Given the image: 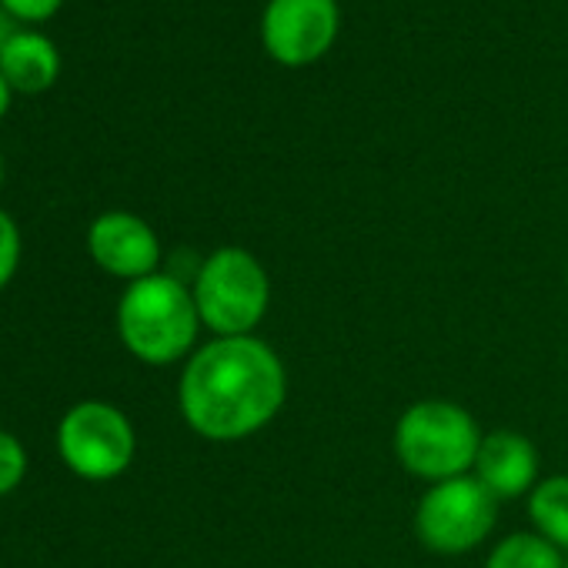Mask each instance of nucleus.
<instances>
[{
  "instance_id": "1",
  "label": "nucleus",
  "mask_w": 568,
  "mask_h": 568,
  "mask_svg": "<svg viewBox=\"0 0 568 568\" xmlns=\"http://www.w3.org/2000/svg\"><path fill=\"white\" fill-rule=\"evenodd\" d=\"M288 375L277 352L257 335L214 338L197 348L178 382V408L187 428L207 442H241L277 418Z\"/></svg>"
},
{
  "instance_id": "2",
  "label": "nucleus",
  "mask_w": 568,
  "mask_h": 568,
  "mask_svg": "<svg viewBox=\"0 0 568 568\" xmlns=\"http://www.w3.org/2000/svg\"><path fill=\"white\" fill-rule=\"evenodd\" d=\"M201 328L194 295L178 274L158 271L131 281L118 302V335L124 348L154 368L191 358Z\"/></svg>"
},
{
  "instance_id": "3",
  "label": "nucleus",
  "mask_w": 568,
  "mask_h": 568,
  "mask_svg": "<svg viewBox=\"0 0 568 568\" xmlns=\"http://www.w3.org/2000/svg\"><path fill=\"white\" fill-rule=\"evenodd\" d=\"M478 422L455 402L425 398L415 402L395 425V458L415 478L432 485L471 475L481 448Z\"/></svg>"
},
{
  "instance_id": "4",
  "label": "nucleus",
  "mask_w": 568,
  "mask_h": 568,
  "mask_svg": "<svg viewBox=\"0 0 568 568\" xmlns=\"http://www.w3.org/2000/svg\"><path fill=\"white\" fill-rule=\"evenodd\" d=\"M191 295L214 338H241L254 335L271 308V277L251 251L227 244L197 264Z\"/></svg>"
},
{
  "instance_id": "5",
  "label": "nucleus",
  "mask_w": 568,
  "mask_h": 568,
  "mask_svg": "<svg viewBox=\"0 0 568 568\" xmlns=\"http://www.w3.org/2000/svg\"><path fill=\"white\" fill-rule=\"evenodd\" d=\"M58 455L84 481H114L131 468L138 435L118 405L78 402L58 425Z\"/></svg>"
},
{
  "instance_id": "6",
  "label": "nucleus",
  "mask_w": 568,
  "mask_h": 568,
  "mask_svg": "<svg viewBox=\"0 0 568 568\" xmlns=\"http://www.w3.org/2000/svg\"><path fill=\"white\" fill-rule=\"evenodd\" d=\"M495 518L498 498L475 475H458L422 495L415 508V535L438 555H465L491 535Z\"/></svg>"
},
{
  "instance_id": "7",
  "label": "nucleus",
  "mask_w": 568,
  "mask_h": 568,
  "mask_svg": "<svg viewBox=\"0 0 568 568\" xmlns=\"http://www.w3.org/2000/svg\"><path fill=\"white\" fill-rule=\"evenodd\" d=\"M338 38L335 0H271L261 18L264 51L288 68L315 64Z\"/></svg>"
},
{
  "instance_id": "8",
  "label": "nucleus",
  "mask_w": 568,
  "mask_h": 568,
  "mask_svg": "<svg viewBox=\"0 0 568 568\" xmlns=\"http://www.w3.org/2000/svg\"><path fill=\"white\" fill-rule=\"evenodd\" d=\"M88 254L101 271L131 284L158 274L161 241L144 217L131 211H108L88 227Z\"/></svg>"
},
{
  "instance_id": "9",
  "label": "nucleus",
  "mask_w": 568,
  "mask_h": 568,
  "mask_svg": "<svg viewBox=\"0 0 568 568\" xmlns=\"http://www.w3.org/2000/svg\"><path fill=\"white\" fill-rule=\"evenodd\" d=\"M538 465L541 458L528 435L498 428L481 438L471 475L501 501V498L531 495V488L538 485Z\"/></svg>"
},
{
  "instance_id": "10",
  "label": "nucleus",
  "mask_w": 568,
  "mask_h": 568,
  "mask_svg": "<svg viewBox=\"0 0 568 568\" xmlns=\"http://www.w3.org/2000/svg\"><path fill=\"white\" fill-rule=\"evenodd\" d=\"M58 71H61L58 48L38 31H18L11 44L0 51V74L8 78L14 91L38 94L54 84Z\"/></svg>"
},
{
  "instance_id": "11",
  "label": "nucleus",
  "mask_w": 568,
  "mask_h": 568,
  "mask_svg": "<svg viewBox=\"0 0 568 568\" xmlns=\"http://www.w3.org/2000/svg\"><path fill=\"white\" fill-rule=\"evenodd\" d=\"M528 518L541 538L568 551V475L541 478L528 495Z\"/></svg>"
},
{
  "instance_id": "12",
  "label": "nucleus",
  "mask_w": 568,
  "mask_h": 568,
  "mask_svg": "<svg viewBox=\"0 0 568 568\" xmlns=\"http://www.w3.org/2000/svg\"><path fill=\"white\" fill-rule=\"evenodd\" d=\"M485 568H565V555L538 531H515L491 548Z\"/></svg>"
},
{
  "instance_id": "13",
  "label": "nucleus",
  "mask_w": 568,
  "mask_h": 568,
  "mask_svg": "<svg viewBox=\"0 0 568 568\" xmlns=\"http://www.w3.org/2000/svg\"><path fill=\"white\" fill-rule=\"evenodd\" d=\"M28 475V448L18 435L0 428V498L11 495Z\"/></svg>"
},
{
  "instance_id": "14",
  "label": "nucleus",
  "mask_w": 568,
  "mask_h": 568,
  "mask_svg": "<svg viewBox=\"0 0 568 568\" xmlns=\"http://www.w3.org/2000/svg\"><path fill=\"white\" fill-rule=\"evenodd\" d=\"M18 267H21V227L0 207V292L14 281Z\"/></svg>"
},
{
  "instance_id": "15",
  "label": "nucleus",
  "mask_w": 568,
  "mask_h": 568,
  "mask_svg": "<svg viewBox=\"0 0 568 568\" xmlns=\"http://www.w3.org/2000/svg\"><path fill=\"white\" fill-rule=\"evenodd\" d=\"M0 8H8L18 21H44L61 8V0H0Z\"/></svg>"
},
{
  "instance_id": "16",
  "label": "nucleus",
  "mask_w": 568,
  "mask_h": 568,
  "mask_svg": "<svg viewBox=\"0 0 568 568\" xmlns=\"http://www.w3.org/2000/svg\"><path fill=\"white\" fill-rule=\"evenodd\" d=\"M21 28H18V18L8 11V8H0V51H4L8 44H11V38L18 34Z\"/></svg>"
},
{
  "instance_id": "17",
  "label": "nucleus",
  "mask_w": 568,
  "mask_h": 568,
  "mask_svg": "<svg viewBox=\"0 0 568 568\" xmlns=\"http://www.w3.org/2000/svg\"><path fill=\"white\" fill-rule=\"evenodd\" d=\"M8 104H11V84H8L4 74H0V114L8 111Z\"/></svg>"
},
{
  "instance_id": "18",
  "label": "nucleus",
  "mask_w": 568,
  "mask_h": 568,
  "mask_svg": "<svg viewBox=\"0 0 568 568\" xmlns=\"http://www.w3.org/2000/svg\"><path fill=\"white\" fill-rule=\"evenodd\" d=\"M0 181H4V161H0Z\"/></svg>"
},
{
  "instance_id": "19",
  "label": "nucleus",
  "mask_w": 568,
  "mask_h": 568,
  "mask_svg": "<svg viewBox=\"0 0 568 568\" xmlns=\"http://www.w3.org/2000/svg\"><path fill=\"white\" fill-rule=\"evenodd\" d=\"M565 568H568V558H565Z\"/></svg>"
}]
</instances>
